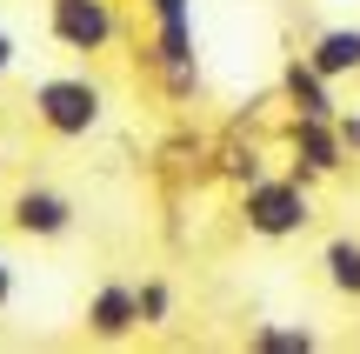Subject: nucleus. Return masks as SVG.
Here are the masks:
<instances>
[{
	"instance_id": "4",
	"label": "nucleus",
	"mask_w": 360,
	"mask_h": 354,
	"mask_svg": "<svg viewBox=\"0 0 360 354\" xmlns=\"http://www.w3.org/2000/svg\"><path fill=\"white\" fill-rule=\"evenodd\" d=\"M47 34L67 53H107L120 40V0H47Z\"/></svg>"
},
{
	"instance_id": "5",
	"label": "nucleus",
	"mask_w": 360,
	"mask_h": 354,
	"mask_svg": "<svg viewBox=\"0 0 360 354\" xmlns=\"http://www.w3.org/2000/svg\"><path fill=\"white\" fill-rule=\"evenodd\" d=\"M287 154H294V174H307V181H334L340 167H347V134H340V120H307V114H287Z\"/></svg>"
},
{
	"instance_id": "14",
	"label": "nucleus",
	"mask_w": 360,
	"mask_h": 354,
	"mask_svg": "<svg viewBox=\"0 0 360 354\" xmlns=\"http://www.w3.org/2000/svg\"><path fill=\"white\" fill-rule=\"evenodd\" d=\"M13 288H20V281H13V261H7V254H0V315H7V308H13Z\"/></svg>"
},
{
	"instance_id": "12",
	"label": "nucleus",
	"mask_w": 360,
	"mask_h": 354,
	"mask_svg": "<svg viewBox=\"0 0 360 354\" xmlns=\"http://www.w3.org/2000/svg\"><path fill=\"white\" fill-rule=\"evenodd\" d=\"M220 174H227V181H240V187L260 181V174H267V167H260V141H247V147L227 141V147H220Z\"/></svg>"
},
{
	"instance_id": "11",
	"label": "nucleus",
	"mask_w": 360,
	"mask_h": 354,
	"mask_svg": "<svg viewBox=\"0 0 360 354\" xmlns=\"http://www.w3.org/2000/svg\"><path fill=\"white\" fill-rule=\"evenodd\" d=\"M247 348H254V354H314L321 334L300 328V321H260V328L247 334Z\"/></svg>"
},
{
	"instance_id": "1",
	"label": "nucleus",
	"mask_w": 360,
	"mask_h": 354,
	"mask_svg": "<svg viewBox=\"0 0 360 354\" xmlns=\"http://www.w3.org/2000/svg\"><path fill=\"white\" fill-rule=\"evenodd\" d=\"M321 221V208H314V181L307 174H260V181L240 187V227L254 241H294L307 234V227Z\"/></svg>"
},
{
	"instance_id": "2",
	"label": "nucleus",
	"mask_w": 360,
	"mask_h": 354,
	"mask_svg": "<svg viewBox=\"0 0 360 354\" xmlns=\"http://www.w3.org/2000/svg\"><path fill=\"white\" fill-rule=\"evenodd\" d=\"M34 120L53 134V141H87L107 120V87L94 74H40L34 80Z\"/></svg>"
},
{
	"instance_id": "13",
	"label": "nucleus",
	"mask_w": 360,
	"mask_h": 354,
	"mask_svg": "<svg viewBox=\"0 0 360 354\" xmlns=\"http://www.w3.org/2000/svg\"><path fill=\"white\" fill-rule=\"evenodd\" d=\"M174 315V288L167 281H141V328H167Z\"/></svg>"
},
{
	"instance_id": "15",
	"label": "nucleus",
	"mask_w": 360,
	"mask_h": 354,
	"mask_svg": "<svg viewBox=\"0 0 360 354\" xmlns=\"http://www.w3.org/2000/svg\"><path fill=\"white\" fill-rule=\"evenodd\" d=\"M13 53H20V47H13V34H7V20H0V80L13 74Z\"/></svg>"
},
{
	"instance_id": "16",
	"label": "nucleus",
	"mask_w": 360,
	"mask_h": 354,
	"mask_svg": "<svg viewBox=\"0 0 360 354\" xmlns=\"http://www.w3.org/2000/svg\"><path fill=\"white\" fill-rule=\"evenodd\" d=\"M340 134H347V147L360 154V114H347V107H340Z\"/></svg>"
},
{
	"instance_id": "9",
	"label": "nucleus",
	"mask_w": 360,
	"mask_h": 354,
	"mask_svg": "<svg viewBox=\"0 0 360 354\" xmlns=\"http://www.w3.org/2000/svg\"><path fill=\"white\" fill-rule=\"evenodd\" d=\"M307 61L321 67L327 80H347V74H360V27H321V34L307 40Z\"/></svg>"
},
{
	"instance_id": "7",
	"label": "nucleus",
	"mask_w": 360,
	"mask_h": 354,
	"mask_svg": "<svg viewBox=\"0 0 360 354\" xmlns=\"http://www.w3.org/2000/svg\"><path fill=\"white\" fill-rule=\"evenodd\" d=\"M141 328V288L134 281H101L87 294V334L94 341H127Z\"/></svg>"
},
{
	"instance_id": "3",
	"label": "nucleus",
	"mask_w": 360,
	"mask_h": 354,
	"mask_svg": "<svg viewBox=\"0 0 360 354\" xmlns=\"http://www.w3.org/2000/svg\"><path fill=\"white\" fill-rule=\"evenodd\" d=\"M147 20H154V40H147V53H154V80L174 94V101H187V94H200V53H193V0H141Z\"/></svg>"
},
{
	"instance_id": "8",
	"label": "nucleus",
	"mask_w": 360,
	"mask_h": 354,
	"mask_svg": "<svg viewBox=\"0 0 360 354\" xmlns=\"http://www.w3.org/2000/svg\"><path fill=\"white\" fill-rule=\"evenodd\" d=\"M281 101H287V114H307V120H340L334 80H327L321 67L307 61V53H294V61L281 67Z\"/></svg>"
},
{
	"instance_id": "6",
	"label": "nucleus",
	"mask_w": 360,
	"mask_h": 354,
	"mask_svg": "<svg viewBox=\"0 0 360 354\" xmlns=\"http://www.w3.org/2000/svg\"><path fill=\"white\" fill-rule=\"evenodd\" d=\"M7 227L27 241H60V234H74V201L60 187H20L7 201Z\"/></svg>"
},
{
	"instance_id": "10",
	"label": "nucleus",
	"mask_w": 360,
	"mask_h": 354,
	"mask_svg": "<svg viewBox=\"0 0 360 354\" xmlns=\"http://www.w3.org/2000/svg\"><path fill=\"white\" fill-rule=\"evenodd\" d=\"M321 274H327V288H334L340 301H360V241L354 234H334L321 248Z\"/></svg>"
}]
</instances>
